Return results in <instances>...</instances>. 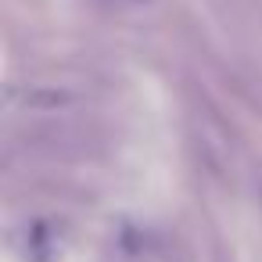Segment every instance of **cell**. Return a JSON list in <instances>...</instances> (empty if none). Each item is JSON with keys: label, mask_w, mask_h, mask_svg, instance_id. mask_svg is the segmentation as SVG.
Wrapping results in <instances>:
<instances>
[{"label": "cell", "mask_w": 262, "mask_h": 262, "mask_svg": "<svg viewBox=\"0 0 262 262\" xmlns=\"http://www.w3.org/2000/svg\"><path fill=\"white\" fill-rule=\"evenodd\" d=\"M108 8H133V4H144V0H101Z\"/></svg>", "instance_id": "1"}]
</instances>
